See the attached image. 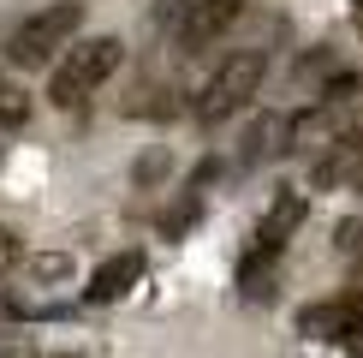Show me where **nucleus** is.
I'll use <instances>...</instances> for the list:
<instances>
[{"instance_id":"nucleus-16","label":"nucleus","mask_w":363,"mask_h":358,"mask_svg":"<svg viewBox=\"0 0 363 358\" xmlns=\"http://www.w3.org/2000/svg\"><path fill=\"white\" fill-rule=\"evenodd\" d=\"M6 347H12V340H6V335H0V358H6Z\"/></svg>"},{"instance_id":"nucleus-5","label":"nucleus","mask_w":363,"mask_h":358,"mask_svg":"<svg viewBox=\"0 0 363 358\" xmlns=\"http://www.w3.org/2000/svg\"><path fill=\"white\" fill-rule=\"evenodd\" d=\"M310 185L315 191H352V185L363 191V119L310 161Z\"/></svg>"},{"instance_id":"nucleus-8","label":"nucleus","mask_w":363,"mask_h":358,"mask_svg":"<svg viewBox=\"0 0 363 358\" xmlns=\"http://www.w3.org/2000/svg\"><path fill=\"white\" fill-rule=\"evenodd\" d=\"M138 281H143V257H138V251H113V257L89 275L84 298H89V305H113V298H125Z\"/></svg>"},{"instance_id":"nucleus-10","label":"nucleus","mask_w":363,"mask_h":358,"mask_svg":"<svg viewBox=\"0 0 363 358\" xmlns=\"http://www.w3.org/2000/svg\"><path fill=\"white\" fill-rule=\"evenodd\" d=\"M286 119H292V114H262V119H256V126L245 131V149H238V168H256L262 156L286 149Z\"/></svg>"},{"instance_id":"nucleus-3","label":"nucleus","mask_w":363,"mask_h":358,"mask_svg":"<svg viewBox=\"0 0 363 358\" xmlns=\"http://www.w3.org/2000/svg\"><path fill=\"white\" fill-rule=\"evenodd\" d=\"M84 30V0H48V6H36L30 18L12 30V42H6V60L12 66H48V60L60 48H72V36Z\"/></svg>"},{"instance_id":"nucleus-2","label":"nucleus","mask_w":363,"mask_h":358,"mask_svg":"<svg viewBox=\"0 0 363 358\" xmlns=\"http://www.w3.org/2000/svg\"><path fill=\"white\" fill-rule=\"evenodd\" d=\"M119 66H125V42H119V36H84L78 48H66V60L54 66L48 102H54V108H66V114L84 108V102L96 96Z\"/></svg>"},{"instance_id":"nucleus-17","label":"nucleus","mask_w":363,"mask_h":358,"mask_svg":"<svg viewBox=\"0 0 363 358\" xmlns=\"http://www.w3.org/2000/svg\"><path fill=\"white\" fill-rule=\"evenodd\" d=\"M0 90H6V78H0Z\"/></svg>"},{"instance_id":"nucleus-11","label":"nucleus","mask_w":363,"mask_h":358,"mask_svg":"<svg viewBox=\"0 0 363 358\" xmlns=\"http://www.w3.org/2000/svg\"><path fill=\"white\" fill-rule=\"evenodd\" d=\"M0 126H6V131L30 126V96H24L18 84H6V90H0Z\"/></svg>"},{"instance_id":"nucleus-1","label":"nucleus","mask_w":363,"mask_h":358,"mask_svg":"<svg viewBox=\"0 0 363 358\" xmlns=\"http://www.w3.org/2000/svg\"><path fill=\"white\" fill-rule=\"evenodd\" d=\"M262 78H268V54H262V48H233V54H226L220 66L203 78V90L191 96L196 126H203V131H220L233 114L250 108V96L262 90Z\"/></svg>"},{"instance_id":"nucleus-14","label":"nucleus","mask_w":363,"mask_h":358,"mask_svg":"<svg viewBox=\"0 0 363 358\" xmlns=\"http://www.w3.org/2000/svg\"><path fill=\"white\" fill-rule=\"evenodd\" d=\"M345 298H352V305H363V268H357L352 281H345Z\"/></svg>"},{"instance_id":"nucleus-15","label":"nucleus","mask_w":363,"mask_h":358,"mask_svg":"<svg viewBox=\"0 0 363 358\" xmlns=\"http://www.w3.org/2000/svg\"><path fill=\"white\" fill-rule=\"evenodd\" d=\"M42 358H78V352H42Z\"/></svg>"},{"instance_id":"nucleus-4","label":"nucleus","mask_w":363,"mask_h":358,"mask_svg":"<svg viewBox=\"0 0 363 358\" xmlns=\"http://www.w3.org/2000/svg\"><path fill=\"white\" fill-rule=\"evenodd\" d=\"M304 215H310V197L304 191H274V203H268V215L256 221V233H250V257H268V263H280V251L292 245V233L304 227Z\"/></svg>"},{"instance_id":"nucleus-7","label":"nucleus","mask_w":363,"mask_h":358,"mask_svg":"<svg viewBox=\"0 0 363 358\" xmlns=\"http://www.w3.org/2000/svg\"><path fill=\"white\" fill-rule=\"evenodd\" d=\"M238 12H245V0H191L185 24L173 30L179 54H203V48H215V42L226 36V30L238 24Z\"/></svg>"},{"instance_id":"nucleus-6","label":"nucleus","mask_w":363,"mask_h":358,"mask_svg":"<svg viewBox=\"0 0 363 358\" xmlns=\"http://www.w3.org/2000/svg\"><path fill=\"white\" fill-rule=\"evenodd\" d=\"M298 335H310V340H340V347H357V340H363V305H352L345 293L315 298V305H304V310H298Z\"/></svg>"},{"instance_id":"nucleus-13","label":"nucleus","mask_w":363,"mask_h":358,"mask_svg":"<svg viewBox=\"0 0 363 358\" xmlns=\"http://www.w3.org/2000/svg\"><path fill=\"white\" fill-rule=\"evenodd\" d=\"M161 173H167V156H161V149H155V156H143V161H138V179H161Z\"/></svg>"},{"instance_id":"nucleus-9","label":"nucleus","mask_w":363,"mask_h":358,"mask_svg":"<svg viewBox=\"0 0 363 358\" xmlns=\"http://www.w3.org/2000/svg\"><path fill=\"white\" fill-rule=\"evenodd\" d=\"M179 108H185V90L179 84H143L125 96V114L131 119H173Z\"/></svg>"},{"instance_id":"nucleus-12","label":"nucleus","mask_w":363,"mask_h":358,"mask_svg":"<svg viewBox=\"0 0 363 358\" xmlns=\"http://www.w3.org/2000/svg\"><path fill=\"white\" fill-rule=\"evenodd\" d=\"M18 257H24V239H18V233H6V227H0V275H6V268H12V263H18Z\"/></svg>"}]
</instances>
